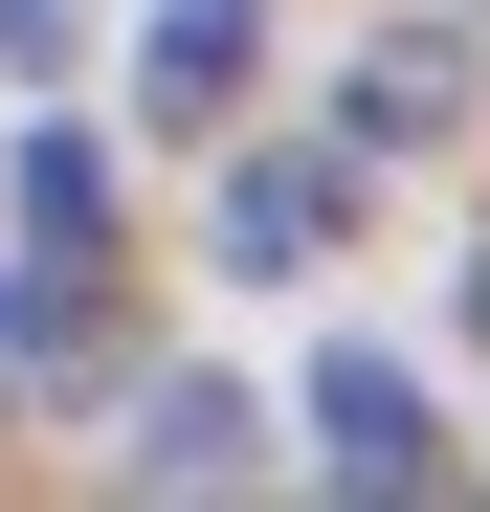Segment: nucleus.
Instances as JSON below:
<instances>
[{"mask_svg":"<svg viewBox=\"0 0 490 512\" xmlns=\"http://www.w3.org/2000/svg\"><path fill=\"white\" fill-rule=\"evenodd\" d=\"M335 201H357V134H335V156H245V179H223V268H312Z\"/></svg>","mask_w":490,"mask_h":512,"instance_id":"nucleus-1","label":"nucleus"},{"mask_svg":"<svg viewBox=\"0 0 490 512\" xmlns=\"http://www.w3.org/2000/svg\"><path fill=\"white\" fill-rule=\"evenodd\" d=\"M312 446H335L357 490H424V401H401L379 357H335V379H312Z\"/></svg>","mask_w":490,"mask_h":512,"instance_id":"nucleus-2","label":"nucleus"},{"mask_svg":"<svg viewBox=\"0 0 490 512\" xmlns=\"http://www.w3.org/2000/svg\"><path fill=\"white\" fill-rule=\"evenodd\" d=\"M446 112H468V45H379L357 90H335V134H357V156H424Z\"/></svg>","mask_w":490,"mask_h":512,"instance_id":"nucleus-3","label":"nucleus"},{"mask_svg":"<svg viewBox=\"0 0 490 512\" xmlns=\"http://www.w3.org/2000/svg\"><path fill=\"white\" fill-rule=\"evenodd\" d=\"M134 90H156V112H223V90H245V0H156Z\"/></svg>","mask_w":490,"mask_h":512,"instance_id":"nucleus-4","label":"nucleus"},{"mask_svg":"<svg viewBox=\"0 0 490 512\" xmlns=\"http://www.w3.org/2000/svg\"><path fill=\"white\" fill-rule=\"evenodd\" d=\"M23 223H45V268H90V223H112V156H90V134H23Z\"/></svg>","mask_w":490,"mask_h":512,"instance_id":"nucleus-5","label":"nucleus"},{"mask_svg":"<svg viewBox=\"0 0 490 512\" xmlns=\"http://www.w3.org/2000/svg\"><path fill=\"white\" fill-rule=\"evenodd\" d=\"M134 468H245V401H223V379H179V401L134 423Z\"/></svg>","mask_w":490,"mask_h":512,"instance_id":"nucleus-6","label":"nucleus"}]
</instances>
